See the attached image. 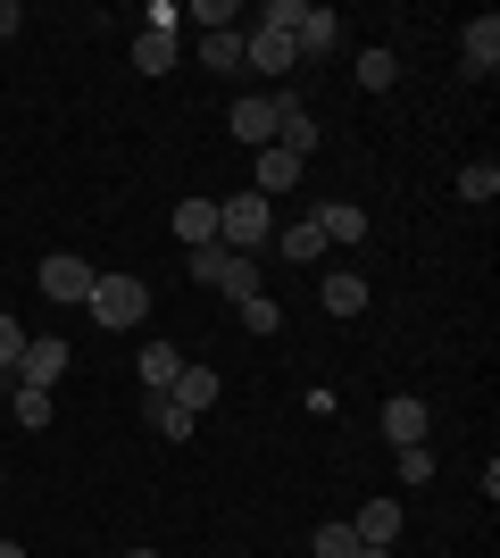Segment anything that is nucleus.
<instances>
[{
	"label": "nucleus",
	"mask_w": 500,
	"mask_h": 558,
	"mask_svg": "<svg viewBox=\"0 0 500 558\" xmlns=\"http://www.w3.org/2000/svg\"><path fill=\"white\" fill-rule=\"evenodd\" d=\"M175 59H184V34H175V25H143V34H134V68L143 75H167Z\"/></svg>",
	"instance_id": "nucleus-14"
},
{
	"label": "nucleus",
	"mask_w": 500,
	"mask_h": 558,
	"mask_svg": "<svg viewBox=\"0 0 500 558\" xmlns=\"http://www.w3.org/2000/svg\"><path fill=\"white\" fill-rule=\"evenodd\" d=\"M317 301H326V317H367V283H358L351 267H333V276L317 283Z\"/></svg>",
	"instance_id": "nucleus-16"
},
{
	"label": "nucleus",
	"mask_w": 500,
	"mask_h": 558,
	"mask_svg": "<svg viewBox=\"0 0 500 558\" xmlns=\"http://www.w3.org/2000/svg\"><path fill=\"white\" fill-rule=\"evenodd\" d=\"M459 201L492 209V201H500V167H492V159H467V167H459Z\"/></svg>",
	"instance_id": "nucleus-24"
},
{
	"label": "nucleus",
	"mask_w": 500,
	"mask_h": 558,
	"mask_svg": "<svg viewBox=\"0 0 500 558\" xmlns=\"http://www.w3.org/2000/svg\"><path fill=\"white\" fill-rule=\"evenodd\" d=\"M175 400H184L192 417H209V409H217V367H200V359H184V375H175Z\"/></svg>",
	"instance_id": "nucleus-20"
},
{
	"label": "nucleus",
	"mask_w": 500,
	"mask_h": 558,
	"mask_svg": "<svg viewBox=\"0 0 500 558\" xmlns=\"http://www.w3.org/2000/svg\"><path fill=\"white\" fill-rule=\"evenodd\" d=\"M93 276H100V267H84L75 251H50L34 283H42V301H59V308H84V301H93Z\"/></svg>",
	"instance_id": "nucleus-5"
},
{
	"label": "nucleus",
	"mask_w": 500,
	"mask_h": 558,
	"mask_svg": "<svg viewBox=\"0 0 500 558\" xmlns=\"http://www.w3.org/2000/svg\"><path fill=\"white\" fill-rule=\"evenodd\" d=\"M309 226L326 233V251H333V242H342V251H358V242H367V209H358V201H326Z\"/></svg>",
	"instance_id": "nucleus-13"
},
{
	"label": "nucleus",
	"mask_w": 500,
	"mask_h": 558,
	"mask_svg": "<svg viewBox=\"0 0 500 558\" xmlns=\"http://www.w3.org/2000/svg\"><path fill=\"white\" fill-rule=\"evenodd\" d=\"M351 534L367 542V550H392V542H401V500H392V492H376V500H358Z\"/></svg>",
	"instance_id": "nucleus-11"
},
{
	"label": "nucleus",
	"mask_w": 500,
	"mask_h": 558,
	"mask_svg": "<svg viewBox=\"0 0 500 558\" xmlns=\"http://www.w3.org/2000/svg\"><path fill=\"white\" fill-rule=\"evenodd\" d=\"M309 550H317V558H351V550H358V534H351V525H317Z\"/></svg>",
	"instance_id": "nucleus-27"
},
{
	"label": "nucleus",
	"mask_w": 500,
	"mask_h": 558,
	"mask_svg": "<svg viewBox=\"0 0 500 558\" xmlns=\"http://www.w3.org/2000/svg\"><path fill=\"white\" fill-rule=\"evenodd\" d=\"M0 484H9V466H0Z\"/></svg>",
	"instance_id": "nucleus-34"
},
{
	"label": "nucleus",
	"mask_w": 500,
	"mask_h": 558,
	"mask_svg": "<svg viewBox=\"0 0 500 558\" xmlns=\"http://www.w3.org/2000/svg\"><path fill=\"white\" fill-rule=\"evenodd\" d=\"M68 367H75V350L59 342V333H34V342H25V359H17V375H9V384H34V392H50V384H68Z\"/></svg>",
	"instance_id": "nucleus-6"
},
{
	"label": "nucleus",
	"mask_w": 500,
	"mask_h": 558,
	"mask_svg": "<svg viewBox=\"0 0 500 558\" xmlns=\"http://www.w3.org/2000/svg\"><path fill=\"white\" fill-rule=\"evenodd\" d=\"M401 484H408V492H426V484H434V450H426V442L401 450Z\"/></svg>",
	"instance_id": "nucleus-29"
},
{
	"label": "nucleus",
	"mask_w": 500,
	"mask_h": 558,
	"mask_svg": "<svg viewBox=\"0 0 500 558\" xmlns=\"http://www.w3.org/2000/svg\"><path fill=\"white\" fill-rule=\"evenodd\" d=\"M192 283H209V292H225V301H251V292H259V258H242V251H192Z\"/></svg>",
	"instance_id": "nucleus-3"
},
{
	"label": "nucleus",
	"mask_w": 500,
	"mask_h": 558,
	"mask_svg": "<svg viewBox=\"0 0 500 558\" xmlns=\"http://www.w3.org/2000/svg\"><path fill=\"white\" fill-rule=\"evenodd\" d=\"M184 25H200V34H225V25H234V0H192Z\"/></svg>",
	"instance_id": "nucleus-26"
},
{
	"label": "nucleus",
	"mask_w": 500,
	"mask_h": 558,
	"mask_svg": "<svg viewBox=\"0 0 500 558\" xmlns=\"http://www.w3.org/2000/svg\"><path fill=\"white\" fill-rule=\"evenodd\" d=\"M242 68H251V75H267V84L284 93V75L301 68V50H292V34H284V25H251V34H242Z\"/></svg>",
	"instance_id": "nucleus-4"
},
{
	"label": "nucleus",
	"mask_w": 500,
	"mask_h": 558,
	"mask_svg": "<svg viewBox=\"0 0 500 558\" xmlns=\"http://www.w3.org/2000/svg\"><path fill=\"white\" fill-rule=\"evenodd\" d=\"M358 93H392V84H401V50L392 43H376V50H358Z\"/></svg>",
	"instance_id": "nucleus-19"
},
{
	"label": "nucleus",
	"mask_w": 500,
	"mask_h": 558,
	"mask_svg": "<svg viewBox=\"0 0 500 558\" xmlns=\"http://www.w3.org/2000/svg\"><path fill=\"white\" fill-rule=\"evenodd\" d=\"M267 242H276V201H259V192H234V201H217V251L259 258Z\"/></svg>",
	"instance_id": "nucleus-1"
},
{
	"label": "nucleus",
	"mask_w": 500,
	"mask_h": 558,
	"mask_svg": "<svg viewBox=\"0 0 500 558\" xmlns=\"http://www.w3.org/2000/svg\"><path fill=\"white\" fill-rule=\"evenodd\" d=\"M234 317H242V333H284V308L267 301V292H251V301H242Z\"/></svg>",
	"instance_id": "nucleus-25"
},
{
	"label": "nucleus",
	"mask_w": 500,
	"mask_h": 558,
	"mask_svg": "<svg viewBox=\"0 0 500 558\" xmlns=\"http://www.w3.org/2000/svg\"><path fill=\"white\" fill-rule=\"evenodd\" d=\"M9 409H17V425H25V434H42V425L59 417V400H50V392H34V384H9Z\"/></svg>",
	"instance_id": "nucleus-23"
},
{
	"label": "nucleus",
	"mask_w": 500,
	"mask_h": 558,
	"mask_svg": "<svg viewBox=\"0 0 500 558\" xmlns=\"http://www.w3.org/2000/svg\"><path fill=\"white\" fill-rule=\"evenodd\" d=\"M134 375H143V392H175V375H184V350H175V342H143Z\"/></svg>",
	"instance_id": "nucleus-15"
},
{
	"label": "nucleus",
	"mask_w": 500,
	"mask_h": 558,
	"mask_svg": "<svg viewBox=\"0 0 500 558\" xmlns=\"http://www.w3.org/2000/svg\"><path fill=\"white\" fill-rule=\"evenodd\" d=\"M200 68H209V75H242V25H225V34H200Z\"/></svg>",
	"instance_id": "nucleus-21"
},
{
	"label": "nucleus",
	"mask_w": 500,
	"mask_h": 558,
	"mask_svg": "<svg viewBox=\"0 0 500 558\" xmlns=\"http://www.w3.org/2000/svg\"><path fill=\"white\" fill-rule=\"evenodd\" d=\"M17 25H25V9H17V0H0V43H9Z\"/></svg>",
	"instance_id": "nucleus-30"
},
{
	"label": "nucleus",
	"mask_w": 500,
	"mask_h": 558,
	"mask_svg": "<svg viewBox=\"0 0 500 558\" xmlns=\"http://www.w3.org/2000/svg\"><path fill=\"white\" fill-rule=\"evenodd\" d=\"M25 342H34V333L17 326V317H0V375H17V359H25Z\"/></svg>",
	"instance_id": "nucleus-28"
},
{
	"label": "nucleus",
	"mask_w": 500,
	"mask_h": 558,
	"mask_svg": "<svg viewBox=\"0 0 500 558\" xmlns=\"http://www.w3.org/2000/svg\"><path fill=\"white\" fill-rule=\"evenodd\" d=\"M143 400H150V434H159V442H192V425H200V417H192L175 392H143Z\"/></svg>",
	"instance_id": "nucleus-18"
},
{
	"label": "nucleus",
	"mask_w": 500,
	"mask_h": 558,
	"mask_svg": "<svg viewBox=\"0 0 500 558\" xmlns=\"http://www.w3.org/2000/svg\"><path fill=\"white\" fill-rule=\"evenodd\" d=\"M276 242H284V267H317L326 258V233L301 217V226H276Z\"/></svg>",
	"instance_id": "nucleus-22"
},
{
	"label": "nucleus",
	"mask_w": 500,
	"mask_h": 558,
	"mask_svg": "<svg viewBox=\"0 0 500 558\" xmlns=\"http://www.w3.org/2000/svg\"><path fill=\"white\" fill-rule=\"evenodd\" d=\"M351 558H392V550H367V542H358V550H351Z\"/></svg>",
	"instance_id": "nucleus-31"
},
{
	"label": "nucleus",
	"mask_w": 500,
	"mask_h": 558,
	"mask_svg": "<svg viewBox=\"0 0 500 558\" xmlns=\"http://www.w3.org/2000/svg\"><path fill=\"white\" fill-rule=\"evenodd\" d=\"M93 326H109V333H134L150 317V283L143 276H93Z\"/></svg>",
	"instance_id": "nucleus-2"
},
{
	"label": "nucleus",
	"mask_w": 500,
	"mask_h": 558,
	"mask_svg": "<svg viewBox=\"0 0 500 558\" xmlns=\"http://www.w3.org/2000/svg\"><path fill=\"white\" fill-rule=\"evenodd\" d=\"M175 242H184V251H209L217 242V201H175Z\"/></svg>",
	"instance_id": "nucleus-17"
},
{
	"label": "nucleus",
	"mask_w": 500,
	"mask_h": 558,
	"mask_svg": "<svg viewBox=\"0 0 500 558\" xmlns=\"http://www.w3.org/2000/svg\"><path fill=\"white\" fill-rule=\"evenodd\" d=\"M333 43H342V17L317 9V0H301V17H292V50H301V59H333Z\"/></svg>",
	"instance_id": "nucleus-9"
},
{
	"label": "nucleus",
	"mask_w": 500,
	"mask_h": 558,
	"mask_svg": "<svg viewBox=\"0 0 500 558\" xmlns=\"http://www.w3.org/2000/svg\"><path fill=\"white\" fill-rule=\"evenodd\" d=\"M426 434H434V417H426V400H417V392L383 400V442H392V450H417Z\"/></svg>",
	"instance_id": "nucleus-8"
},
{
	"label": "nucleus",
	"mask_w": 500,
	"mask_h": 558,
	"mask_svg": "<svg viewBox=\"0 0 500 558\" xmlns=\"http://www.w3.org/2000/svg\"><path fill=\"white\" fill-rule=\"evenodd\" d=\"M459 68H467V75H492L500 68V17H492V9L459 25Z\"/></svg>",
	"instance_id": "nucleus-10"
},
{
	"label": "nucleus",
	"mask_w": 500,
	"mask_h": 558,
	"mask_svg": "<svg viewBox=\"0 0 500 558\" xmlns=\"http://www.w3.org/2000/svg\"><path fill=\"white\" fill-rule=\"evenodd\" d=\"M225 125H234V142L267 150V142H276V100H267V93H242L234 109H225Z\"/></svg>",
	"instance_id": "nucleus-12"
},
{
	"label": "nucleus",
	"mask_w": 500,
	"mask_h": 558,
	"mask_svg": "<svg viewBox=\"0 0 500 558\" xmlns=\"http://www.w3.org/2000/svg\"><path fill=\"white\" fill-rule=\"evenodd\" d=\"M0 558H25V550H17V542H0Z\"/></svg>",
	"instance_id": "nucleus-32"
},
{
	"label": "nucleus",
	"mask_w": 500,
	"mask_h": 558,
	"mask_svg": "<svg viewBox=\"0 0 500 558\" xmlns=\"http://www.w3.org/2000/svg\"><path fill=\"white\" fill-rule=\"evenodd\" d=\"M125 558H150V550H125Z\"/></svg>",
	"instance_id": "nucleus-33"
},
{
	"label": "nucleus",
	"mask_w": 500,
	"mask_h": 558,
	"mask_svg": "<svg viewBox=\"0 0 500 558\" xmlns=\"http://www.w3.org/2000/svg\"><path fill=\"white\" fill-rule=\"evenodd\" d=\"M301 175H309V159H292V150H276V142L251 150V192H259V201H284Z\"/></svg>",
	"instance_id": "nucleus-7"
}]
</instances>
